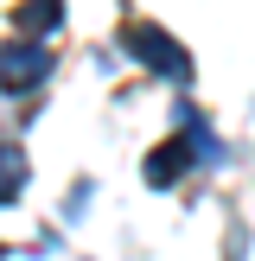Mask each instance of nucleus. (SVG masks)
<instances>
[{
	"label": "nucleus",
	"mask_w": 255,
	"mask_h": 261,
	"mask_svg": "<svg viewBox=\"0 0 255 261\" xmlns=\"http://www.w3.org/2000/svg\"><path fill=\"white\" fill-rule=\"evenodd\" d=\"M26 185V153L19 147H0V204H13Z\"/></svg>",
	"instance_id": "obj_5"
},
{
	"label": "nucleus",
	"mask_w": 255,
	"mask_h": 261,
	"mask_svg": "<svg viewBox=\"0 0 255 261\" xmlns=\"http://www.w3.org/2000/svg\"><path fill=\"white\" fill-rule=\"evenodd\" d=\"M45 70H51V51L26 45V38L0 45V89H32V83H38Z\"/></svg>",
	"instance_id": "obj_2"
},
{
	"label": "nucleus",
	"mask_w": 255,
	"mask_h": 261,
	"mask_svg": "<svg viewBox=\"0 0 255 261\" xmlns=\"http://www.w3.org/2000/svg\"><path fill=\"white\" fill-rule=\"evenodd\" d=\"M58 19H64V0H26V7H19V38L51 32Z\"/></svg>",
	"instance_id": "obj_4"
},
{
	"label": "nucleus",
	"mask_w": 255,
	"mask_h": 261,
	"mask_svg": "<svg viewBox=\"0 0 255 261\" xmlns=\"http://www.w3.org/2000/svg\"><path fill=\"white\" fill-rule=\"evenodd\" d=\"M185 166H191V147L185 134H172L160 153H147V185H172V178H185Z\"/></svg>",
	"instance_id": "obj_3"
},
{
	"label": "nucleus",
	"mask_w": 255,
	"mask_h": 261,
	"mask_svg": "<svg viewBox=\"0 0 255 261\" xmlns=\"http://www.w3.org/2000/svg\"><path fill=\"white\" fill-rule=\"evenodd\" d=\"M121 51H128V58H140V64H153V70H166V76H185V70H191L185 51H178L160 25H140V19L121 25Z\"/></svg>",
	"instance_id": "obj_1"
}]
</instances>
